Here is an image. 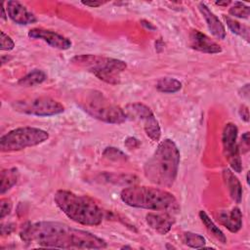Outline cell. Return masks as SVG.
Here are the masks:
<instances>
[{
    "mask_svg": "<svg viewBox=\"0 0 250 250\" xmlns=\"http://www.w3.org/2000/svg\"><path fill=\"white\" fill-rule=\"evenodd\" d=\"M20 237L26 243L46 248L104 249L107 246L105 240L90 231L52 221L24 225L20 232Z\"/></svg>",
    "mask_w": 250,
    "mask_h": 250,
    "instance_id": "obj_1",
    "label": "cell"
},
{
    "mask_svg": "<svg viewBox=\"0 0 250 250\" xmlns=\"http://www.w3.org/2000/svg\"><path fill=\"white\" fill-rule=\"evenodd\" d=\"M180 165V150L170 139L160 142L144 165L145 177L153 185L170 188L177 179Z\"/></svg>",
    "mask_w": 250,
    "mask_h": 250,
    "instance_id": "obj_2",
    "label": "cell"
},
{
    "mask_svg": "<svg viewBox=\"0 0 250 250\" xmlns=\"http://www.w3.org/2000/svg\"><path fill=\"white\" fill-rule=\"evenodd\" d=\"M54 201L67 218L80 225L98 226L104 220L103 209L89 196L59 189L54 195Z\"/></svg>",
    "mask_w": 250,
    "mask_h": 250,
    "instance_id": "obj_3",
    "label": "cell"
},
{
    "mask_svg": "<svg viewBox=\"0 0 250 250\" xmlns=\"http://www.w3.org/2000/svg\"><path fill=\"white\" fill-rule=\"evenodd\" d=\"M121 200L128 206L176 214L180 205L176 197L162 188L146 186H130L120 192Z\"/></svg>",
    "mask_w": 250,
    "mask_h": 250,
    "instance_id": "obj_4",
    "label": "cell"
},
{
    "mask_svg": "<svg viewBox=\"0 0 250 250\" xmlns=\"http://www.w3.org/2000/svg\"><path fill=\"white\" fill-rule=\"evenodd\" d=\"M76 103L90 116L108 124H121L128 119L124 109L96 90L86 91Z\"/></svg>",
    "mask_w": 250,
    "mask_h": 250,
    "instance_id": "obj_5",
    "label": "cell"
},
{
    "mask_svg": "<svg viewBox=\"0 0 250 250\" xmlns=\"http://www.w3.org/2000/svg\"><path fill=\"white\" fill-rule=\"evenodd\" d=\"M70 62L73 64L85 67L100 80L112 85L120 83V74L127 67L124 61L91 54L75 56Z\"/></svg>",
    "mask_w": 250,
    "mask_h": 250,
    "instance_id": "obj_6",
    "label": "cell"
},
{
    "mask_svg": "<svg viewBox=\"0 0 250 250\" xmlns=\"http://www.w3.org/2000/svg\"><path fill=\"white\" fill-rule=\"evenodd\" d=\"M49 139V133L36 127H19L13 129L0 138V149L2 152L18 151L45 143Z\"/></svg>",
    "mask_w": 250,
    "mask_h": 250,
    "instance_id": "obj_7",
    "label": "cell"
},
{
    "mask_svg": "<svg viewBox=\"0 0 250 250\" xmlns=\"http://www.w3.org/2000/svg\"><path fill=\"white\" fill-rule=\"evenodd\" d=\"M13 108L21 113L40 117L53 116L64 111V106L49 97H37L16 101L12 104Z\"/></svg>",
    "mask_w": 250,
    "mask_h": 250,
    "instance_id": "obj_8",
    "label": "cell"
},
{
    "mask_svg": "<svg viewBox=\"0 0 250 250\" xmlns=\"http://www.w3.org/2000/svg\"><path fill=\"white\" fill-rule=\"evenodd\" d=\"M125 112L128 118L132 117L133 119H139L143 121L145 132L151 141L158 142L160 140L161 129L159 123L147 105L142 103L129 104L126 106Z\"/></svg>",
    "mask_w": 250,
    "mask_h": 250,
    "instance_id": "obj_9",
    "label": "cell"
},
{
    "mask_svg": "<svg viewBox=\"0 0 250 250\" xmlns=\"http://www.w3.org/2000/svg\"><path fill=\"white\" fill-rule=\"evenodd\" d=\"M237 133L238 129L235 124L231 122L227 123L223 130L222 143L225 157L228 160L230 168L234 172L240 173L242 170V162L237 144Z\"/></svg>",
    "mask_w": 250,
    "mask_h": 250,
    "instance_id": "obj_10",
    "label": "cell"
},
{
    "mask_svg": "<svg viewBox=\"0 0 250 250\" xmlns=\"http://www.w3.org/2000/svg\"><path fill=\"white\" fill-rule=\"evenodd\" d=\"M27 35L31 39L42 40L51 47L59 50H67L71 47V41L68 38L53 30L37 27L30 29Z\"/></svg>",
    "mask_w": 250,
    "mask_h": 250,
    "instance_id": "obj_11",
    "label": "cell"
},
{
    "mask_svg": "<svg viewBox=\"0 0 250 250\" xmlns=\"http://www.w3.org/2000/svg\"><path fill=\"white\" fill-rule=\"evenodd\" d=\"M189 46L193 50L206 54H218L222 52V48L217 42L196 29L189 33Z\"/></svg>",
    "mask_w": 250,
    "mask_h": 250,
    "instance_id": "obj_12",
    "label": "cell"
},
{
    "mask_svg": "<svg viewBox=\"0 0 250 250\" xmlns=\"http://www.w3.org/2000/svg\"><path fill=\"white\" fill-rule=\"evenodd\" d=\"M6 10L9 18L18 24L26 25L37 21L35 15L28 11V9L19 1H8Z\"/></svg>",
    "mask_w": 250,
    "mask_h": 250,
    "instance_id": "obj_13",
    "label": "cell"
},
{
    "mask_svg": "<svg viewBox=\"0 0 250 250\" xmlns=\"http://www.w3.org/2000/svg\"><path fill=\"white\" fill-rule=\"evenodd\" d=\"M146 224L160 234H166L175 223L174 214L158 211L157 213H147L146 215Z\"/></svg>",
    "mask_w": 250,
    "mask_h": 250,
    "instance_id": "obj_14",
    "label": "cell"
},
{
    "mask_svg": "<svg viewBox=\"0 0 250 250\" xmlns=\"http://www.w3.org/2000/svg\"><path fill=\"white\" fill-rule=\"evenodd\" d=\"M199 12L201 13L202 17L204 18L208 29L210 32L218 39H224L226 37V29L224 24L218 19V17L208 8V6L204 3L198 4Z\"/></svg>",
    "mask_w": 250,
    "mask_h": 250,
    "instance_id": "obj_15",
    "label": "cell"
},
{
    "mask_svg": "<svg viewBox=\"0 0 250 250\" xmlns=\"http://www.w3.org/2000/svg\"><path fill=\"white\" fill-rule=\"evenodd\" d=\"M218 220L230 232H237L242 228V213L238 207H233L229 211H220Z\"/></svg>",
    "mask_w": 250,
    "mask_h": 250,
    "instance_id": "obj_16",
    "label": "cell"
},
{
    "mask_svg": "<svg viewBox=\"0 0 250 250\" xmlns=\"http://www.w3.org/2000/svg\"><path fill=\"white\" fill-rule=\"evenodd\" d=\"M223 178L231 199L237 204L240 203L242 199V187L237 177L231 170L226 168L223 170Z\"/></svg>",
    "mask_w": 250,
    "mask_h": 250,
    "instance_id": "obj_17",
    "label": "cell"
},
{
    "mask_svg": "<svg viewBox=\"0 0 250 250\" xmlns=\"http://www.w3.org/2000/svg\"><path fill=\"white\" fill-rule=\"evenodd\" d=\"M20 172L18 168H9L3 169L0 174V193L4 194L8 190H10L19 181Z\"/></svg>",
    "mask_w": 250,
    "mask_h": 250,
    "instance_id": "obj_18",
    "label": "cell"
},
{
    "mask_svg": "<svg viewBox=\"0 0 250 250\" xmlns=\"http://www.w3.org/2000/svg\"><path fill=\"white\" fill-rule=\"evenodd\" d=\"M47 79V74L41 69H34L21 77L18 84L21 87H32L43 83Z\"/></svg>",
    "mask_w": 250,
    "mask_h": 250,
    "instance_id": "obj_19",
    "label": "cell"
},
{
    "mask_svg": "<svg viewBox=\"0 0 250 250\" xmlns=\"http://www.w3.org/2000/svg\"><path fill=\"white\" fill-rule=\"evenodd\" d=\"M157 91L165 94H173L181 90L182 83L173 77H162L158 79L155 85Z\"/></svg>",
    "mask_w": 250,
    "mask_h": 250,
    "instance_id": "obj_20",
    "label": "cell"
},
{
    "mask_svg": "<svg viewBox=\"0 0 250 250\" xmlns=\"http://www.w3.org/2000/svg\"><path fill=\"white\" fill-rule=\"evenodd\" d=\"M199 218L202 222V224L205 226V228L207 229V230L220 242L222 243H226L227 242V237L224 234V232L214 224V222L210 219V217L206 214V212H204L203 210H201L199 212Z\"/></svg>",
    "mask_w": 250,
    "mask_h": 250,
    "instance_id": "obj_21",
    "label": "cell"
},
{
    "mask_svg": "<svg viewBox=\"0 0 250 250\" xmlns=\"http://www.w3.org/2000/svg\"><path fill=\"white\" fill-rule=\"evenodd\" d=\"M224 20L228 25V27L230 29V31L240 37H242L247 43L249 42V28L248 26L240 23L239 21L231 19L229 16L224 15Z\"/></svg>",
    "mask_w": 250,
    "mask_h": 250,
    "instance_id": "obj_22",
    "label": "cell"
},
{
    "mask_svg": "<svg viewBox=\"0 0 250 250\" xmlns=\"http://www.w3.org/2000/svg\"><path fill=\"white\" fill-rule=\"evenodd\" d=\"M183 241L186 245L195 249H202L205 247L206 240L205 238L198 233H194L191 231H186L183 234Z\"/></svg>",
    "mask_w": 250,
    "mask_h": 250,
    "instance_id": "obj_23",
    "label": "cell"
},
{
    "mask_svg": "<svg viewBox=\"0 0 250 250\" xmlns=\"http://www.w3.org/2000/svg\"><path fill=\"white\" fill-rule=\"evenodd\" d=\"M229 13L238 19H247L250 15V8L242 2H234L229 9Z\"/></svg>",
    "mask_w": 250,
    "mask_h": 250,
    "instance_id": "obj_24",
    "label": "cell"
},
{
    "mask_svg": "<svg viewBox=\"0 0 250 250\" xmlns=\"http://www.w3.org/2000/svg\"><path fill=\"white\" fill-rule=\"evenodd\" d=\"M103 155L112 161H126L128 159L127 154H125L122 150L113 147V146H107L103 152Z\"/></svg>",
    "mask_w": 250,
    "mask_h": 250,
    "instance_id": "obj_25",
    "label": "cell"
},
{
    "mask_svg": "<svg viewBox=\"0 0 250 250\" xmlns=\"http://www.w3.org/2000/svg\"><path fill=\"white\" fill-rule=\"evenodd\" d=\"M0 49L2 51H11L14 49L15 47V42L13 41V39L6 34L4 31L0 32Z\"/></svg>",
    "mask_w": 250,
    "mask_h": 250,
    "instance_id": "obj_26",
    "label": "cell"
},
{
    "mask_svg": "<svg viewBox=\"0 0 250 250\" xmlns=\"http://www.w3.org/2000/svg\"><path fill=\"white\" fill-rule=\"evenodd\" d=\"M13 208V203L9 198H1L0 200V218L4 219L8 216Z\"/></svg>",
    "mask_w": 250,
    "mask_h": 250,
    "instance_id": "obj_27",
    "label": "cell"
},
{
    "mask_svg": "<svg viewBox=\"0 0 250 250\" xmlns=\"http://www.w3.org/2000/svg\"><path fill=\"white\" fill-rule=\"evenodd\" d=\"M124 145L129 148V149H132V148H137L139 147V146L141 145L140 141L134 137H129L125 140L124 142Z\"/></svg>",
    "mask_w": 250,
    "mask_h": 250,
    "instance_id": "obj_28",
    "label": "cell"
},
{
    "mask_svg": "<svg viewBox=\"0 0 250 250\" xmlns=\"http://www.w3.org/2000/svg\"><path fill=\"white\" fill-rule=\"evenodd\" d=\"M239 116L241 117L242 120H244L245 122H248L249 121V110H248V107L246 105H241L240 108H239Z\"/></svg>",
    "mask_w": 250,
    "mask_h": 250,
    "instance_id": "obj_29",
    "label": "cell"
},
{
    "mask_svg": "<svg viewBox=\"0 0 250 250\" xmlns=\"http://www.w3.org/2000/svg\"><path fill=\"white\" fill-rule=\"evenodd\" d=\"M241 145L244 146V152L247 151L249 149V146H250V141H249V132H245L242 136H241Z\"/></svg>",
    "mask_w": 250,
    "mask_h": 250,
    "instance_id": "obj_30",
    "label": "cell"
},
{
    "mask_svg": "<svg viewBox=\"0 0 250 250\" xmlns=\"http://www.w3.org/2000/svg\"><path fill=\"white\" fill-rule=\"evenodd\" d=\"M8 225V228H6L7 226L2 224L1 225V234L2 235H5V234H10L13 229H14V225L13 224H7Z\"/></svg>",
    "mask_w": 250,
    "mask_h": 250,
    "instance_id": "obj_31",
    "label": "cell"
},
{
    "mask_svg": "<svg viewBox=\"0 0 250 250\" xmlns=\"http://www.w3.org/2000/svg\"><path fill=\"white\" fill-rule=\"evenodd\" d=\"M81 3H82L83 5H85V6L94 7V8L99 7V6H101V5L104 4V2H102V1H82Z\"/></svg>",
    "mask_w": 250,
    "mask_h": 250,
    "instance_id": "obj_32",
    "label": "cell"
},
{
    "mask_svg": "<svg viewBox=\"0 0 250 250\" xmlns=\"http://www.w3.org/2000/svg\"><path fill=\"white\" fill-rule=\"evenodd\" d=\"M240 92L242 93V94H240L241 97L248 99V97H249V84L247 83V84H245L244 86H242V88L240 89ZM240 92H239V93H240Z\"/></svg>",
    "mask_w": 250,
    "mask_h": 250,
    "instance_id": "obj_33",
    "label": "cell"
},
{
    "mask_svg": "<svg viewBox=\"0 0 250 250\" xmlns=\"http://www.w3.org/2000/svg\"><path fill=\"white\" fill-rule=\"evenodd\" d=\"M0 8H1V19L4 20V21H6V20H7V15H6V13H5V8H4V4H3V3H1Z\"/></svg>",
    "mask_w": 250,
    "mask_h": 250,
    "instance_id": "obj_34",
    "label": "cell"
},
{
    "mask_svg": "<svg viewBox=\"0 0 250 250\" xmlns=\"http://www.w3.org/2000/svg\"><path fill=\"white\" fill-rule=\"evenodd\" d=\"M230 3H231L230 1H219V2H216L215 4L219 5V6H228Z\"/></svg>",
    "mask_w": 250,
    "mask_h": 250,
    "instance_id": "obj_35",
    "label": "cell"
}]
</instances>
